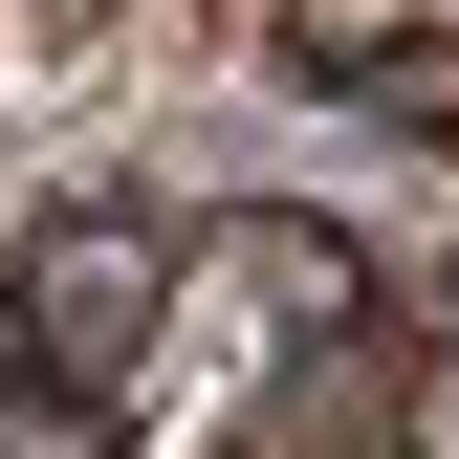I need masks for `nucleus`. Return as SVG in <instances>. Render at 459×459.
I'll use <instances>...</instances> for the list:
<instances>
[{
  "mask_svg": "<svg viewBox=\"0 0 459 459\" xmlns=\"http://www.w3.org/2000/svg\"><path fill=\"white\" fill-rule=\"evenodd\" d=\"M0 351H22L44 416H109L153 351V241L132 219H44V263H22V307H0Z\"/></svg>",
  "mask_w": 459,
  "mask_h": 459,
  "instance_id": "nucleus-1",
  "label": "nucleus"
}]
</instances>
